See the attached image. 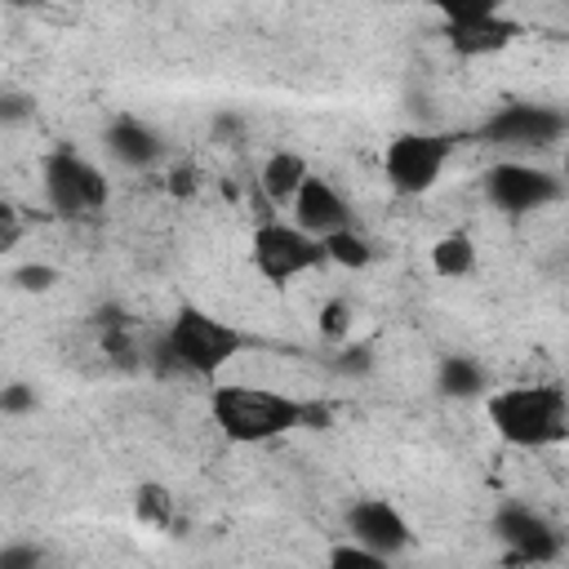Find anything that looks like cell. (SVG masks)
<instances>
[{"mask_svg": "<svg viewBox=\"0 0 569 569\" xmlns=\"http://www.w3.org/2000/svg\"><path fill=\"white\" fill-rule=\"evenodd\" d=\"M209 413L231 445H267L298 427L320 431L333 422L329 405H320V400H293V396H280L267 387H244V382H213Z\"/></svg>", "mask_w": 569, "mask_h": 569, "instance_id": "6da1fadb", "label": "cell"}, {"mask_svg": "<svg viewBox=\"0 0 569 569\" xmlns=\"http://www.w3.org/2000/svg\"><path fill=\"white\" fill-rule=\"evenodd\" d=\"M493 431L516 449H547L569 440V396L551 382H525L489 396Z\"/></svg>", "mask_w": 569, "mask_h": 569, "instance_id": "7a4b0ae2", "label": "cell"}, {"mask_svg": "<svg viewBox=\"0 0 569 569\" xmlns=\"http://www.w3.org/2000/svg\"><path fill=\"white\" fill-rule=\"evenodd\" d=\"M164 333H169V342L178 347V360H182V369H187L191 378H218V373L253 342L249 333H240L236 325L209 316V311L196 307V302H182V307L169 316Z\"/></svg>", "mask_w": 569, "mask_h": 569, "instance_id": "3957f363", "label": "cell"}, {"mask_svg": "<svg viewBox=\"0 0 569 569\" xmlns=\"http://www.w3.org/2000/svg\"><path fill=\"white\" fill-rule=\"evenodd\" d=\"M249 262H253V271H258L262 280L289 284V280H298V276L325 267L329 253H325V240L311 236V231H302L298 222H276V218H267V222H258L253 236H249Z\"/></svg>", "mask_w": 569, "mask_h": 569, "instance_id": "277c9868", "label": "cell"}, {"mask_svg": "<svg viewBox=\"0 0 569 569\" xmlns=\"http://www.w3.org/2000/svg\"><path fill=\"white\" fill-rule=\"evenodd\" d=\"M453 156V138L449 133H427V129H405L387 142L382 151V173L391 182L396 196H427L445 164Z\"/></svg>", "mask_w": 569, "mask_h": 569, "instance_id": "5b68a950", "label": "cell"}, {"mask_svg": "<svg viewBox=\"0 0 569 569\" xmlns=\"http://www.w3.org/2000/svg\"><path fill=\"white\" fill-rule=\"evenodd\" d=\"M44 200L53 204V213L62 218H84L98 213L111 200V182L102 178L98 164H89L80 151L71 147H53L44 156Z\"/></svg>", "mask_w": 569, "mask_h": 569, "instance_id": "8992f818", "label": "cell"}, {"mask_svg": "<svg viewBox=\"0 0 569 569\" xmlns=\"http://www.w3.org/2000/svg\"><path fill=\"white\" fill-rule=\"evenodd\" d=\"M560 196H565V178H556L538 164L502 160V164L485 169V200L498 204L502 213H533L542 204H556Z\"/></svg>", "mask_w": 569, "mask_h": 569, "instance_id": "52a82bcc", "label": "cell"}, {"mask_svg": "<svg viewBox=\"0 0 569 569\" xmlns=\"http://www.w3.org/2000/svg\"><path fill=\"white\" fill-rule=\"evenodd\" d=\"M565 133H569V111L538 107V102L502 107V111H493L480 124V138L485 142H498V147H551Z\"/></svg>", "mask_w": 569, "mask_h": 569, "instance_id": "ba28073f", "label": "cell"}, {"mask_svg": "<svg viewBox=\"0 0 569 569\" xmlns=\"http://www.w3.org/2000/svg\"><path fill=\"white\" fill-rule=\"evenodd\" d=\"M493 533L511 551V560H525V565H547L565 547L556 525L547 516H538L533 507H525V502H502L493 511Z\"/></svg>", "mask_w": 569, "mask_h": 569, "instance_id": "9c48e42d", "label": "cell"}, {"mask_svg": "<svg viewBox=\"0 0 569 569\" xmlns=\"http://www.w3.org/2000/svg\"><path fill=\"white\" fill-rule=\"evenodd\" d=\"M347 529H351V538H360L365 547H373V551H382V556H400V551H409V542H413L409 520H405L391 502H382V498H360V502L347 511Z\"/></svg>", "mask_w": 569, "mask_h": 569, "instance_id": "30bf717a", "label": "cell"}, {"mask_svg": "<svg viewBox=\"0 0 569 569\" xmlns=\"http://www.w3.org/2000/svg\"><path fill=\"white\" fill-rule=\"evenodd\" d=\"M293 222H298L302 231H311V236H320V240H325L329 231L351 227V209H347L342 191H338L329 178L311 173V178L302 182V191L293 196Z\"/></svg>", "mask_w": 569, "mask_h": 569, "instance_id": "8fae6325", "label": "cell"}, {"mask_svg": "<svg viewBox=\"0 0 569 569\" xmlns=\"http://www.w3.org/2000/svg\"><path fill=\"white\" fill-rule=\"evenodd\" d=\"M520 22L502 18V13H489V18H471V22H445V40L458 58H489V53H502L520 40Z\"/></svg>", "mask_w": 569, "mask_h": 569, "instance_id": "7c38bea8", "label": "cell"}, {"mask_svg": "<svg viewBox=\"0 0 569 569\" xmlns=\"http://www.w3.org/2000/svg\"><path fill=\"white\" fill-rule=\"evenodd\" d=\"M107 151L124 164V169H151L156 160H160V151H164V142H160V133L151 129V124H142L138 116H116L111 124H107Z\"/></svg>", "mask_w": 569, "mask_h": 569, "instance_id": "4fadbf2b", "label": "cell"}, {"mask_svg": "<svg viewBox=\"0 0 569 569\" xmlns=\"http://www.w3.org/2000/svg\"><path fill=\"white\" fill-rule=\"evenodd\" d=\"M436 391L445 400H480L489 391V373L471 356H440V365H436Z\"/></svg>", "mask_w": 569, "mask_h": 569, "instance_id": "5bb4252c", "label": "cell"}, {"mask_svg": "<svg viewBox=\"0 0 569 569\" xmlns=\"http://www.w3.org/2000/svg\"><path fill=\"white\" fill-rule=\"evenodd\" d=\"M307 178H311V169H307V160L298 151H271L258 182H262V196L271 204H293V196L302 191Z\"/></svg>", "mask_w": 569, "mask_h": 569, "instance_id": "9a60e30c", "label": "cell"}, {"mask_svg": "<svg viewBox=\"0 0 569 569\" xmlns=\"http://www.w3.org/2000/svg\"><path fill=\"white\" fill-rule=\"evenodd\" d=\"M431 271L436 276H449V280H462L476 271V240L467 231H449L431 244Z\"/></svg>", "mask_w": 569, "mask_h": 569, "instance_id": "2e32d148", "label": "cell"}, {"mask_svg": "<svg viewBox=\"0 0 569 569\" xmlns=\"http://www.w3.org/2000/svg\"><path fill=\"white\" fill-rule=\"evenodd\" d=\"M325 253L333 267H347V271H360L373 262V244L356 231V227H342V231H329L325 236Z\"/></svg>", "mask_w": 569, "mask_h": 569, "instance_id": "e0dca14e", "label": "cell"}, {"mask_svg": "<svg viewBox=\"0 0 569 569\" xmlns=\"http://www.w3.org/2000/svg\"><path fill=\"white\" fill-rule=\"evenodd\" d=\"M133 516H138L142 525H151V529H169V525H173V498H169V489L156 485V480L138 485V489H133Z\"/></svg>", "mask_w": 569, "mask_h": 569, "instance_id": "ac0fdd59", "label": "cell"}, {"mask_svg": "<svg viewBox=\"0 0 569 569\" xmlns=\"http://www.w3.org/2000/svg\"><path fill=\"white\" fill-rule=\"evenodd\" d=\"M391 556H382V551H373V547H365L360 538H351V542H338V547H329V565L333 569H382Z\"/></svg>", "mask_w": 569, "mask_h": 569, "instance_id": "d6986e66", "label": "cell"}, {"mask_svg": "<svg viewBox=\"0 0 569 569\" xmlns=\"http://www.w3.org/2000/svg\"><path fill=\"white\" fill-rule=\"evenodd\" d=\"M445 22H471V18H489L502 13L507 0H427Z\"/></svg>", "mask_w": 569, "mask_h": 569, "instance_id": "ffe728a7", "label": "cell"}, {"mask_svg": "<svg viewBox=\"0 0 569 569\" xmlns=\"http://www.w3.org/2000/svg\"><path fill=\"white\" fill-rule=\"evenodd\" d=\"M13 284H18L22 293H49V289L58 284V271H53L49 262H27V267L13 271Z\"/></svg>", "mask_w": 569, "mask_h": 569, "instance_id": "44dd1931", "label": "cell"}, {"mask_svg": "<svg viewBox=\"0 0 569 569\" xmlns=\"http://www.w3.org/2000/svg\"><path fill=\"white\" fill-rule=\"evenodd\" d=\"M0 409H4L9 418L31 413V409H36V387H27V382H9V387L0 391Z\"/></svg>", "mask_w": 569, "mask_h": 569, "instance_id": "7402d4cb", "label": "cell"}, {"mask_svg": "<svg viewBox=\"0 0 569 569\" xmlns=\"http://www.w3.org/2000/svg\"><path fill=\"white\" fill-rule=\"evenodd\" d=\"M347 325H351V307H347L342 298L325 302V311H320V329H325V338H347Z\"/></svg>", "mask_w": 569, "mask_h": 569, "instance_id": "603a6c76", "label": "cell"}, {"mask_svg": "<svg viewBox=\"0 0 569 569\" xmlns=\"http://www.w3.org/2000/svg\"><path fill=\"white\" fill-rule=\"evenodd\" d=\"M36 560H40V551L31 542H13L0 551V569H36Z\"/></svg>", "mask_w": 569, "mask_h": 569, "instance_id": "cb8c5ba5", "label": "cell"}, {"mask_svg": "<svg viewBox=\"0 0 569 569\" xmlns=\"http://www.w3.org/2000/svg\"><path fill=\"white\" fill-rule=\"evenodd\" d=\"M369 365H373L369 347H347V351H342V360H338V373H365Z\"/></svg>", "mask_w": 569, "mask_h": 569, "instance_id": "d4e9b609", "label": "cell"}, {"mask_svg": "<svg viewBox=\"0 0 569 569\" xmlns=\"http://www.w3.org/2000/svg\"><path fill=\"white\" fill-rule=\"evenodd\" d=\"M27 107H31V102H27L22 93H4V102H0V120H4V124H18V120L27 116Z\"/></svg>", "mask_w": 569, "mask_h": 569, "instance_id": "484cf974", "label": "cell"}, {"mask_svg": "<svg viewBox=\"0 0 569 569\" xmlns=\"http://www.w3.org/2000/svg\"><path fill=\"white\" fill-rule=\"evenodd\" d=\"M169 191L173 196H191L196 191V169H173L169 173Z\"/></svg>", "mask_w": 569, "mask_h": 569, "instance_id": "4316f807", "label": "cell"}, {"mask_svg": "<svg viewBox=\"0 0 569 569\" xmlns=\"http://www.w3.org/2000/svg\"><path fill=\"white\" fill-rule=\"evenodd\" d=\"M565 187H569V156H565Z\"/></svg>", "mask_w": 569, "mask_h": 569, "instance_id": "83f0119b", "label": "cell"}, {"mask_svg": "<svg viewBox=\"0 0 569 569\" xmlns=\"http://www.w3.org/2000/svg\"><path fill=\"white\" fill-rule=\"evenodd\" d=\"M565 4H569V0H565Z\"/></svg>", "mask_w": 569, "mask_h": 569, "instance_id": "f1b7e54d", "label": "cell"}]
</instances>
